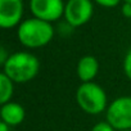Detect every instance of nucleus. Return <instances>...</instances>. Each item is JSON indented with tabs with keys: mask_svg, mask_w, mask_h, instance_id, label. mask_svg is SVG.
Here are the masks:
<instances>
[{
	"mask_svg": "<svg viewBox=\"0 0 131 131\" xmlns=\"http://www.w3.org/2000/svg\"><path fill=\"white\" fill-rule=\"evenodd\" d=\"M94 2L103 8H114L122 3V0H94Z\"/></svg>",
	"mask_w": 131,
	"mask_h": 131,
	"instance_id": "nucleus-12",
	"label": "nucleus"
},
{
	"mask_svg": "<svg viewBox=\"0 0 131 131\" xmlns=\"http://www.w3.org/2000/svg\"><path fill=\"white\" fill-rule=\"evenodd\" d=\"M123 72L126 75V77L131 81V48L128 49V51L125 55L123 59Z\"/></svg>",
	"mask_w": 131,
	"mask_h": 131,
	"instance_id": "nucleus-11",
	"label": "nucleus"
},
{
	"mask_svg": "<svg viewBox=\"0 0 131 131\" xmlns=\"http://www.w3.org/2000/svg\"><path fill=\"white\" fill-rule=\"evenodd\" d=\"M99 72V62L94 55H84L79 59L76 73L81 82H91Z\"/></svg>",
	"mask_w": 131,
	"mask_h": 131,
	"instance_id": "nucleus-8",
	"label": "nucleus"
},
{
	"mask_svg": "<svg viewBox=\"0 0 131 131\" xmlns=\"http://www.w3.org/2000/svg\"><path fill=\"white\" fill-rule=\"evenodd\" d=\"M76 102L85 113L91 116H98L108 108V98L104 89L94 81L81 82L76 90Z\"/></svg>",
	"mask_w": 131,
	"mask_h": 131,
	"instance_id": "nucleus-3",
	"label": "nucleus"
},
{
	"mask_svg": "<svg viewBox=\"0 0 131 131\" xmlns=\"http://www.w3.org/2000/svg\"><path fill=\"white\" fill-rule=\"evenodd\" d=\"M40 71V62L28 51H16L3 64V72L14 84H26L34 80Z\"/></svg>",
	"mask_w": 131,
	"mask_h": 131,
	"instance_id": "nucleus-1",
	"label": "nucleus"
},
{
	"mask_svg": "<svg viewBox=\"0 0 131 131\" xmlns=\"http://www.w3.org/2000/svg\"><path fill=\"white\" fill-rule=\"evenodd\" d=\"M94 13L91 0H67L64 7V21L72 27H80L88 23Z\"/></svg>",
	"mask_w": 131,
	"mask_h": 131,
	"instance_id": "nucleus-5",
	"label": "nucleus"
},
{
	"mask_svg": "<svg viewBox=\"0 0 131 131\" xmlns=\"http://www.w3.org/2000/svg\"><path fill=\"white\" fill-rule=\"evenodd\" d=\"M9 55H10V54H8V53H7V49H5L4 46L0 48V64L3 66V64H4V63L8 60Z\"/></svg>",
	"mask_w": 131,
	"mask_h": 131,
	"instance_id": "nucleus-15",
	"label": "nucleus"
},
{
	"mask_svg": "<svg viewBox=\"0 0 131 131\" xmlns=\"http://www.w3.org/2000/svg\"><path fill=\"white\" fill-rule=\"evenodd\" d=\"M66 3L63 0H30L32 17L46 22H55L64 16Z\"/></svg>",
	"mask_w": 131,
	"mask_h": 131,
	"instance_id": "nucleus-6",
	"label": "nucleus"
},
{
	"mask_svg": "<svg viewBox=\"0 0 131 131\" xmlns=\"http://www.w3.org/2000/svg\"><path fill=\"white\" fill-rule=\"evenodd\" d=\"M122 3H131V0H122Z\"/></svg>",
	"mask_w": 131,
	"mask_h": 131,
	"instance_id": "nucleus-17",
	"label": "nucleus"
},
{
	"mask_svg": "<svg viewBox=\"0 0 131 131\" xmlns=\"http://www.w3.org/2000/svg\"><path fill=\"white\" fill-rule=\"evenodd\" d=\"M17 37L18 41L28 49L42 48L53 40L54 27L50 22L36 17L27 18L17 27Z\"/></svg>",
	"mask_w": 131,
	"mask_h": 131,
	"instance_id": "nucleus-2",
	"label": "nucleus"
},
{
	"mask_svg": "<svg viewBox=\"0 0 131 131\" xmlns=\"http://www.w3.org/2000/svg\"><path fill=\"white\" fill-rule=\"evenodd\" d=\"M122 131H131V130H122Z\"/></svg>",
	"mask_w": 131,
	"mask_h": 131,
	"instance_id": "nucleus-18",
	"label": "nucleus"
},
{
	"mask_svg": "<svg viewBox=\"0 0 131 131\" xmlns=\"http://www.w3.org/2000/svg\"><path fill=\"white\" fill-rule=\"evenodd\" d=\"M10 126L8 123H5L4 121H0V131H9Z\"/></svg>",
	"mask_w": 131,
	"mask_h": 131,
	"instance_id": "nucleus-16",
	"label": "nucleus"
},
{
	"mask_svg": "<svg viewBox=\"0 0 131 131\" xmlns=\"http://www.w3.org/2000/svg\"><path fill=\"white\" fill-rule=\"evenodd\" d=\"M105 121L116 131L131 130V96L116 98L105 111Z\"/></svg>",
	"mask_w": 131,
	"mask_h": 131,
	"instance_id": "nucleus-4",
	"label": "nucleus"
},
{
	"mask_svg": "<svg viewBox=\"0 0 131 131\" xmlns=\"http://www.w3.org/2000/svg\"><path fill=\"white\" fill-rule=\"evenodd\" d=\"M121 13L126 18H131V3H123L121 7Z\"/></svg>",
	"mask_w": 131,
	"mask_h": 131,
	"instance_id": "nucleus-14",
	"label": "nucleus"
},
{
	"mask_svg": "<svg viewBox=\"0 0 131 131\" xmlns=\"http://www.w3.org/2000/svg\"><path fill=\"white\" fill-rule=\"evenodd\" d=\"M90 131H116V130L113 128V126L111 123L104 121V122H98L96 125H94Z\"/></svg>",
	"mask_w": 131,
	"mask_h": 131,
	"instance_id": "nucleus-13",
	"label": "nucleus"
},
{
	"mask_svg": "<svg viewBox=\"0 0 131 131\" xmlns=\"http://www.w3.org/2000/svg\"><path fill=\"white\" fill-rule=\"evenodd\" d=\"M23 0H0V26L4 30L18 27L23 18Z\"/></svg>",
	"mask_w": 131,
	"mask_h": 131,
	"instance_id": "nucleus-7",
	"label": "nucleus"
},
{
	"mask_svg": "<svg viewBox=\"0 0 131 131\" xmlns=\"http://www.w3.org/2000/svg\"><path fill=\"white\" fill-rule=\"evenodd\" d=\"M0 117H2V121H4L10 127H13V126L21 125L25 121L26 111L19 103L10 100L5 104H2V108H0Z\"/></svg>",
	"mask_w": 131,
	"mask_h": 131,
	"instance_id": "nucleus-9",
	"label": "nucleus"
},
{
	"mask_svg": "<svg viewBox=\"0 0 131 131\" xmlns=\"http://www.w3.org/2000/svg\"><path fill=\"white\" fill-rule=\"evenodd\" d=\"M14 93V82L4 73H0V103L5 104L12 100Z\"/></svg>",
	"mask_w": 131,
	"mask_h": 131,
	"instance_id": "nucleus-10",
	"label": "nucleus"
}]
</instances>
